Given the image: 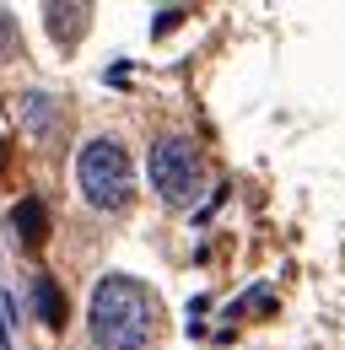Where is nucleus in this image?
<instances>
[{
	"instance_id": "obj_5",
	"label": "nucleus",
	"mask_w": 345,
	"mask_h": 350,
	"mask_svg": "<svg viewBox=\"0 0 345 350\" xmlns=\"http://www.w3.org/2000/svg\"><path fill=\"white\" fill-rule=\"evenodd\" d=\"M49 33L60 44H76L86 33V5H49Z\"/></svg>"
},
{
	"instance_id": "obj_2",
	"label": "nucleus",
	"mask_w": 345,
	"mask_h": 350,
	"mask_svg": "<svg viewBox=\"0 0 345 350\" xmlns=\"http://www.w3.org/2000/svg\"><path fill=\"white\" fill-rule=\"evenodd\" d=\"M76 183L97 211H125L135 200V167L119 140H86L76 157Z\"/></svg>"
},
{
	"instance_id": "obj_6",
	"label": "nucleus",
	"mask_w": 345,
	"mask_h": 350,
	"mask_svg": "<svg viewBox=\"0 0 345 350\" xmlns=\"http://www.w3.org/2000/svg\"><path fill=\"white\" fill-rule=\"evenodd\" d=\"M33 307H38V318L49 323V329H60V323H65V297H60V286H54L49 275L33 280Z\"/></svg>"
},
{
	"instance_id": "obj_1",
	"label": "nucleus",
	"mask_w": 345,
	"mask_h": 350,
	"mask_svg": "<svg viewBox=\"0 0 345 350\" xmlns=\"http://www.w3.org/2000/svg\"><path fill=\"white\" fill-rule=\"evenodd\" d=\"M157 329V297L129 280V275H103L92 291V340L97 350H140Z\"/></svg>"
},
{
	"instance_id": "obj_4",
	"label": "nucleus",
	"mask_w": 345,
	"mask_h": 350,
	"mask_svg": "<svg viewBox=\"0 0 345 350\" xmlns=\"http://www.w3.org/2000/svg\"><path fill=\"white\" fill-rule=\"evenodd\" d=\"M11 226L22 232V243H33V248H38L43 237H49V211H43V200H16Z\"/></svg>"
},
{
	"instance_id": "obj_7",
	"label": "nucleus",
	"mask_w": 345,
	"mask_h": 350,
	"mask_svg": "<svg viewBox=\"0 0 345 350\" xmlns=\"http://www.w3.org/2000/svg\"><path fill=\"white\" fill-rule=\"evenodd\" d=\"M27 124H33L43 140L54 135V119H49V97H27Z\"/></svg>"
},
{
	"instance_id": "obj_9",
	"label": "nucleus",
	"mask_w": 345,
	"mask_h": 350,
	"mask_svg": "<svg viewBox=\"0 0 345 350\" xmlns=\"http://www.w3.org/2000/svg\"><path fill=\"white\" fill-rule=\"evenodd\" d=\"M178 16H183L178 5H172V11H162V16H157V33H168V27H178Z\"/></svg>"
},
{
	"instance_id": "obj_8",
	"label": "nucleus",
	"mask_w": 345,
	"mask_h": 350,
	"mask_svg": "<svg viewBox=\"0 0 345 350\" xmlns=\"http://www.w3.org/2000/svg\"><path fill=\"white\" fill-rule=\"evenodd\" d=\"M5 59H16V22L0 11V65H5Z\"/></svg>"
},
{
	"instance_id": "obj_3",
	"label": "nucleus",
	"mask_w": 345,
	"mask_h": 350,
	"mask_svg": "<svg viewBox=\"0 0 345 350\" xmlns=\"http://www.w3.org/2000/svg\"><path fill=\"white\" fill-rule=\"evenodd\" d=\"M151 183L162 189V200L172 205H189L205 183V167H200V151L183 140V135H168L151 146Z\"/></svg>"
}]
</instances>
